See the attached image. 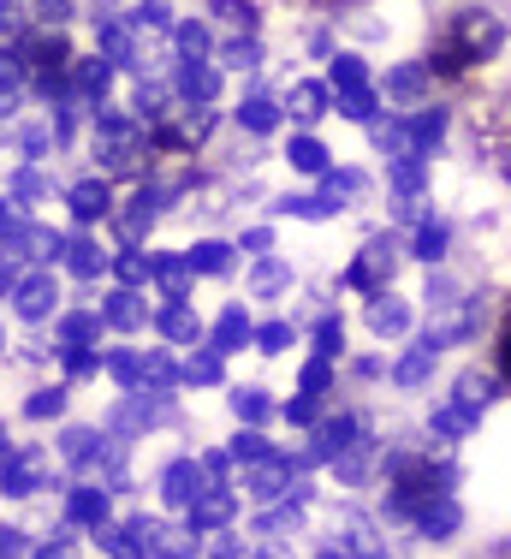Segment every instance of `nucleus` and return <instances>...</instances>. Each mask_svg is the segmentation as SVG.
Here are the masks:
<instances>
[{
  "instance_id": "19",
  "label": "nucleus",
  "mask_w": 511,
  "mask_h": 559,
  "mask_svg": "<svg viewBox=\"0 0 511 559\" xmlns=\"http://www.w3.org/2000/svg\"><path fill=\"white\" fill-rule=\"evenodd\" d=\"M209 19H221L226 31H238V36H255L262 12H255V0H209Z\"/></svg>"
},
{
  "instance_id": "22",
  "label": "nucleus",
  "mask_w": 511,
  "mask_h": 559,
  "mask_svg": "<svg viewBox=\"0 0 511 559\" xmlns=\"http://www.w3.org/2000/svg\"><path fill=\"white\" fill-rule=\"evenodd\" d=\"M226 518H233V495H226V488H209V495L191 500V530H214V524H226Z\"/></svg>"
},
{
  "instance_id": "62",
  "label": "nucleus",
  "mask_w": 511,
  "mask_h": 559,
  "mask_svg": "<svg viewBox=\"0 0 511 559\" xmlns=\"http://www.w3.org/2000/svg\"><path fill=\"white\" fill-rule=\"evenodd\" d=\"M321 559H352V554H340V548H328V554H321Z\"/></svg>"
},
{
  "instance_id": "15",
  "label": "nucleus",
  "mask_w": 511,
  "mask_h": 559,
  "mask_svg": "<svg viewBox=\"0 0 511 559\" xmlns=\"http://www.w3.org/2000/svg\"><path fill=\"white\" fill-rule=\"evenodd\" d=\"M179 96L185 102H214L221 96V72L203 60H179Z\"/></svg>"
},
{
  "instance_id": "17",
  "label": "nucleus",
  "mask_w": 511,
  "mask_h": 559,
  "mask_svg": "<svg viewBox=\"0 0 511 559\" xmlns=\"http://www.w3.org/2000/svg\"><path fill=\"white\" fill-rule=\"evenodd\" d=\"M107 209H114V191H107V179L72 185V215H78V221H102Z\"/></svg>"
},
{
  "instance_id": "60",
  "label": "nucleus",
  "mask_w": 511,
  "mask_h": 559,
  "mask_svg": "<svg viewBox=\"0 0 511 559\" xmlns=\"http://www.w3.org/2000/svg\"><path fill=\"white\" fill-rule=\"evenodd\" d=\"M309 7H328L333 12V7H352V0H309Z\"/></svg>"
},
{
  "instance_id": "10",
  "label": "nucleus",
  "mask_w": 511,
  "mask_h": 559,
  "mask_svg": "<svg viewBox=\"0 0 511 559\" xmlns=\"http://www.w3.org/2000/svg\"><path fill=\"white\" fill-rule=\"evenodd\" d=\"M333 108V84H316V78H298V84L286 90V114L304 119V126H316V119H328Z\"/></svg>"
},
{
  "instance_id": "33",
  "label": "nucleus",
  "mask_w": 511,
  "mask_h": 559,
  "mask_svg": "<svg viewBox=\"0 0 511 559\" xmlns=\"http://www.w3.org/2000/svg\"><path fill=\"white\" fill-rule=\"evenodd\" d=\"M107 322H114V328H138L143 322V298H138V292H114V298H107Z\"/></svg>"
},
{
  "instance_id": "47",
  "label": "nucleus",
  "mask_w": 511,
  "mask_h": 559,
  "mask_svg": "<svg viewBox=\"0 0 511 559\" xmlns=\"http://www.w3.org/2000/svg\"><path fill=\"white\" fill-rule=\"evenodd\" d=\"M286 280H292L286 262H262V269H255V292H280Z\"/></svg>"
},
{
  "instance_id": "44",
  "label": "nucleus",
  "mask_w": 511,
  "mask_h": 559,
  "mask_svg": "<svg viewBox=\"0 0 511 559\" xmlns=\"http://www.w3.org/2000/svg\"><path fill=\"white\" fill-rule=\"evenodd\" d=\"M233 411H238V417H245V423H262L268 417V393H233Z\"/></svg>"
},
{
  "instance_id": "61",
  "label": "nucleus",
  "mask_w": 511,
  "mask_h": 559,
  "mask_svg": "<svg viewBox=\"0 0 511 559\" xmlns=\"http://www.w3.org/2000/svg\"><path fill=\"white\" fill-rule=\"evenodd\" d=\"M262 559H292V554H286V548H268V554H262Z\"/></svg>"
},
{
  "instance_id": "49",
  "label": "nucleus",
  "mask_w": 511,
  "mask_h": 559,
  "mask_svg": "<svg viewBox=\"0 0 511 559\" xmlns=\"http://www.w3.org/2000/svg\"><path fill=\"white\" fill-rule=\"evenodd\" d=\"M316 417H321L316 393H298V399H292V405H286V423H316Z\"/></svg>"
},
{
  "instance_id": "14",
  "label": "nucleus",
  "mask_w": 511,
  "mask_h": 559,
  "mask_svg": "<svg viewBox=\"0 0 511 559\" xmlns=\"http://www.w3.org/2000/svg\"><path fill=\"white\" fill-rule=\"evenodd\" d=\"M161 495H167V506H191L197 495H203V471H197L191 459L167 464V476H161Z\"/></svg>"
},
{
  "instance_id": "24",
  "label": "nucleus",
  "mask_w": 511,
  "mask_h": 559,
  "mask_svg": "<svg viewBox=\"0 0 511 559\" xmlns=\"http://www.w3.org/2000/svg\"><path fill=\"white\" fill-rule=\"evenodd\" d=\"M161 334H167V340H197V334H203V322H197V310L185 298H173L167 310H161Z\"/></svg>"
},
{
  "instance_id": "16",
  "label": "nucleus",
  "mask_w": 511,
  "mask_h": 559,
  "mask_svg": "<svg viewBox=\"0 0 511 559\" xmlns=\"http://www.w3.org/2000/svg\"><path fill=\"white\" fill-rule=\"evenodd\" d=\"M500 369H464V376H459V388H452V393H459L464 399V405H476V411H488L494 405V399H500Z\"/></svg>"
},
{
  "instance_id": "13",
  "label": "nucleus",
  "mask_w": 511,
  "mask_h": 559,
  "mask_svg": "<svg viewBox=\"0 0 511 559\" xmlns=\"http://www.w3.org/2000/svg\"><path fill=\"white\" fill-rule=\"evenodd\" d=\"M292 464L286 459H262V464H250V495L255 500H280V495H292Z\"/></svg>"
},
{
  "instance_id": "48",
  "label": "nucleus",
  "mask_w": 511,
  "mask_h": 559,
  "mask_svg": "<svg viewBox=\"0 0 511 559\" xmlns=\"http://www.w3.org/2000/svg\"><path fill=\"white\" fill-rule=\"evenodd\" d=\"M255 530H262V536H286V530H298V506H292V512H268Z\"/></svg>"
},
{
  "instance_id": "7",
  "label": "nucleus",
  "mask_w": 511,
  "mask_h": 559,
  "mask_svg": "<svg viewBox=\"0 0 511 559\" xmlns=\"http://www.w3.org/2000/svg\"><path fill=\"white\" fill-rule=\"evenodd\" d=\"M476 423H482V411H476V405H464V399L452 393V399H440V405H435V417H428V435H435L440 447H452V441H464V435L476 429Z\"/></svg>"
},
{
  "instance_id": "59",
  "label": "nucleus",
  "mask_w": 511,
  "mask_h": 559,
  "mask_svg": "<svg viewBox=\"0 0 511 559\" xmlns=\"http://www.w3.org/2000/svg\"><path fill=\"white\" fill-rule=\"evenodd\" d=\"M36 559H72V554H66V548H43V554H36Z\"/></svg>"
},
{
  "instance_id": "57",
  "label": "nucleus",
  "mask_w": 511,
  "mask_h": 559,
  "mask_svg": "<svg viewBox=\"0 0 511 559\" xmlns=\"http://www.w3.org/2000/svg\"><path fill=\"white\" fill-rule=\"evenodd\" d=\"M24 548H19V536H12V530H7V536H0V559H19Z\"/></svg>"
},
{
  "instance_id": "42",
  "label": "nucleus",
  "mask_w": 511,
  "mask_h": 559,
  "mask_svg": "<svg viewBox=\"0 0 511 559\" xmlns=\"http://www.w3.org/2000/svg\"><path fill=\"white\" fill-rule=\"evenodd\" d=\"M114 269H119V280H126V286H138V280H150V274H155V262H150V257H138V250H126V257H119Z\"/></svg>"
},
{
  "instance_id": "56",
  "label": "nucleus",
  "mask_w": 511,
  "mask_h": 559,
  "mask_svg": "<svg viewBox=\"0 0 511 559\" xmlns=\"http://www.w3.org/2000/svg\"><path fill=\"white\" fill-rule=\"evenodd\" d=\"M72 262H78V274H96V269H102V257H96L90 245H78V250H72Z\"/></svg>"
},
{
  "instance_id": "36",
  "label": "nucleus",
  "mask_w": 511,
  "mask_h": 559,
  "mask_svg": "<svg viewBox=\"0 0 511 559\" xmlns=\"http://www.w3.org/2000/svg\"><path fill=\"white\" fill-rule=\"evenodd\" d=\"M191 269L197 274H226V269H233V250H226V245H197L191 250Z\"/></svg>"
},
{
  "instance_id": "43",
  "label": "nucleus",
  "mask_w": 511,
  "mask_h": 559,
  "mask_svg": "<svg viewBox=\"0 0 511 559\" xmlns=\"http://www.w3.org/2000/svg\"><path fill=\"white\" fill-rule=\"evenodd\" d=\"M494 364H500V376L511 381V298H506V316H500V340H494Z\"/></svg>"
},
{
  "instance_id": "41",
  "label": "nucleus",
  "mask_w": 511,
  "mask_h": 559,
  "mask_svg": "<svg viewBox=\"0 0 511 559\" xmlns=\"http://www.w3.org/2000/svg\"><path fill=\"white\" fill-rule=\"evenodd\" d=\"M185 376H191L197 388H209V381H221V352H203V357H191V364H185Z\"/></svg>"
},
{
  "instance_id": "5",
  "label": "nucleus",
  "mask_w": 511,
  "mask_h": 559,
  "mask_svg": "<svg viewBox=\"0 0 511 559\" xmlns=\"http://www.w3.org/2000/svg\"><path fill=\"white\" fill-rule=\"evenodd\" d=\"M447 345H452V340L440 334V328H435V334H423V340H416L405 357H399L393 381H399V388H423V381L435 376V364H440V352H447Z\"/></svg>"
},
{
  "instance_id": "50",
  "label": "nucleus",
  "mask_w": 511,
  "mask_h": 559,
  "mask_svg": "<svg viewBox=\"0 0 511 559\" xmlns=\"http://www.w3.org/2000/svg\"><path fill=\"white\" fill-rule=\"evenodd\" d=\"M107 369H114L119 381H138V376H143V357H131V352H114V357H107Z\"/></svg>"
},
{
  "instance_id": "9",
  "label": "nucleus",
  "mask_w": 511,
  "mask_h": 559,
  "mask_svg": "<svg viewBox=\"0 0 511 559\" xmlns=\"http://www.w3.org/2000/svg\"><path fill=\"white\" fill-rule=\"evenodd\" d=\"M369 334H375V340H405V334H411V304L393 298V286L369 298Z\"/></svg>"
},
{
  "instance_id": "35",
  "label": "nucleus",
  "mask_w": 511,
  "mask_h": 559,
  "mask_svg": "<svg viewBox=\"0 0 511 559\" xmlns=\"http://www.w3.org/2000/svg\"><path fill=\"white\" fill-rule=\"evenodd\" d=\"M102 518H107V495L78 488V495H72V524H102Z\"/></svg>"
},
{
  "instance_id": "55",
  "label": "nucleus",
  "mask_w": 511,
  "mask_h": 559,
  "mask_svg": "<svg viewBox=\"0 0 511 559\" xmlns=\"http://www.w3.org/2000/svg\"><path fill=\"white\" fill-rule=\"evenodd\" d=\"M60 399H66V393H36V399H31V417H54V411H60Z\"/></svg>"
},
{
  "instance_id": "20",
  "label": "nucleus",
  "mask_w": 511,
  "mask_h": 559,
  "mask_svg": "<svg viewBox=\"0 0 511 559\" xmlns=\"http://www.w3.org/2000/svg\"><path fill=\"white\" fill-rule=\"evenodd\" d=\"M102 60H107V66H131V60H138V43H131V24L102 19Z\"/></svg>"
},
{
  "instance_id": "58",
  "label": "nucleus",
  "mask_w": 511,
  "mask_h": 559,
  "mask_svg": "<svg viewBox=\"0 0 511 559\" xmlns=\"http://www.w3.org/2000/svg\"><path fill=\"white\" fill-rule=\"evenodd\" d=\"M214 559H245V548H238V542H226V548H214Z\"/></svg>"
},
{
  "instance_id": "32",
  "label": "nucleus",
  "mask_w": 511,
  "mask_h": 559,
  "mask_svg": "<svg viewBox=\"0 0 511 559\" xmlns=\"http://www.w3.org/2000/svg\"><path fill=\"white\" fill-rule=\"evenodd\" d=\"M340 114L357 119V126H375V119H381V96H375V90H345V96H340Z\"/></svg>"
},
{
  "instance_id": "21",
  "label": "nucleus",
  "mask_w": 511,
  "mask_h": 559,
  "mask_svg": "<svg viewBox=\"0 0 511 559\" xmlns=\"http://www.w3.org/2000/svg\"><path fill=\"white\" fill-rule=\"evenodd\" d=\"M447 126H452V108H416L411 114V131H416V143H423V155L447 143Z\"/></svg>"
},
{
  "instance_id": "51",
  "label": "nucleus",
  "mask_w": 511,
  "mask_h": 559,
  "mask_svg": "<svg viewBox=\"0 0 511 559\" xmlns=\"http://www.w3.org/2000/svg\"><path fill=\"white\" fill-rule=\"evenodd\" d=\"M7 488H12V495H24V488H36V464H31V459H19V464L7 471Z\"/></svg>"
},
{
  "instance_id": "12",
  "label": "nucleus",
  "mask_w": 511,
  "mask_h": 559,
  "mask_svg": "<svg viewBox=\"0 0 511 559\" xmlns=\"http://www.w3.org/2000/svg\"><path fill=\"white\" fill-rule=\"evenodd\" d=\"M447 250H452V226H447V221H435V215L416 221V238H411V257H416V262L440 269V262H447Z\"/></svg>"
},
{
  "instance_id": "31",
  "label": "nucleus",
  "mask_w": 511,
  "mask_h": 559,
  "mask_svg": "<svg viewBox=\"0 0 511 559\" xmlns=\"http://www.w3.org/2000/svg\"><path fill=\"white\" fill-rule=\"evenodd\" d=\"M155 280H161V292H167V304H173V298H185V286H191V262H179V257H155Z\"/></svg>"
},
{
  "instance_id": "18",
  "label": "nucleus",
  "mask_w": 511,
  "mask_h": 559,
  "mask_svg": "<svg viewBox=\"0 0 511 559\" xmlns=\"http://www.w3.org/2000/svg\"><path fill=\"white\" fill-rule=\"evenodd\" d=\"M375 143H381V155H387V162H405V155H423V143H416L411 119H387V126L375 131Z\"/></svg>"
},
{
  "instance_id": "28",
  "label": "nucleus",
  "mask_w": 511,
  "mask_h": 559,
  "mask_svg": "<svg viewBox=\"0 0 511 559\" xmlns=\"http://www.w3.org/2000/svg\"><path fill=\"white\" fill-rule=\"evenodd\" d=\"M286 162L298 173H316V179H321V173H328V143H321V138H292Z\"/></svg>"
},
{
  "instance_id": "1",
  "label": "nucleus",
  "mask_w": 511,
  "mask_h": 559,
  "mask_svg": "<svg viewBox=\"0 0 511 559\" xmlns=\"http://www.w3.org/2000/svg\"><path fill=\"white\" fill-rule=\"evenodd\" d=\"M506 48V19L494 7H452L447 19L435 24V36H428V55L423 66L440 78V84H459L470 78L476 66L500 60Z\"/></svg>"
},
{
  "instance_id": "45",
  "label": "nucleus",
  "mask_w": 511,
  "mask_h": 559,
  "mask_svg": "<svg viewBox=\"0 0 511 559\" xmlns=\"http://www.w3.org/2000/svg\"><path fill=\"white\" fill-rule=\"evenodd\" d=\"M255 345H262V352H286V345H292V322H268V328H255Z\"/></svg>"
},
{
  "instance_id": "46",
  "label": "nucleus",
  "mask_w": 511,
  "mask_h": 559,
  "mask_svg": "<svg viewBox=\"0 0 511 559\" xmlns=\"http://www.w3.org/2000/svg\"><path fill=\"white\" fill-rule=\"evenodd\" d=\"M131 24H138V31H161V24H167V0H143V7L131 12Z\"/></svg>"
},
{
  "instance_id": "11",
  "label": "nucleus",
  "mask_w": 511,
  "mask_h": 559,
  "mask_svg": "<svg viewBox=\"0 0 511 559\" xmlns=\"http://www.w3.org/2000/svg\"><path fill=\"white\" fill-rule=\"evenodd\" d=\"M411 524H416V530H423V536H428V542H447V536H459V524H464V512H459V500H452V495H435V500H428V506H423V512H416V518H411Z\"/></svg>"
},
{
  "instance_id": "3",
  "label": "nucleus",
  "mask_w": 511,
  "mask_h": 559,
  "mask_svg": "<svg viewBox=\"0 0 511 559\" xmlns=\"http://www.w3.org/2000/svg\"><path fill=\"white\" fill-rule=\"evenodd\" d=\"M143 131H138V119H119V114H107L102 119V131H96V162H107L114 173H143Z\"/></svg>"
},
{
  "instance_id": "38",
  "label": "nucleus",
  "mask_w": 511,
  "mask_h": 559,
  "mask_svg": "<svg viewBox=\"0 0 511 559\" xmlns=\"http://www.w3.org/2000/svg\"><path fill=\"white\" fill-rule=\"evenodd\" d=\"M316 352L321 357H340L345 352V322H340V316H328V322L316 328Z\"/></svg>"
},
{
  "instance_id": "2",
  "label": "nucleus",
  "mask_w": 511,
  "mask_h": 559,
  "mask_svg": "<svg viewBox=\"0 0 511 559\" xmlns=\"http://www.w3.org/2000/svg\"><path fill=\"white\" fill-rule=\"evenodd\" d=\"M470 138H476V155L488 173H500L511 179V90L494 102H482L476 114H470Z\"/></svg>"
},
{
  "instance_id": "39",
  "label": "nucleus",
  "mask_w": 511,
  "mask_h": 559,
  "mask_svg": "<svg viewBox=\"0 0 511 559\" xmlns=\"http://www.w3.org/2000/svg\"><path fill=\"white\" fill-rule=\"evenodd\" d=\"M328 388H333V357H321V352H316V364L304 369V393H316V399H321Z\"/></svg>"
},
{
  "instance_id": "53",
  "label": "nucleus",
  "mask_w": 511,
  "mask_h": 559,
  "mask_svg": "<svg viewBox=\"0 0 511 559\" xmlns=\"http://www.w3.org/2000/svg\"><path fill=\"white\" fill-rule=\"evenodd\" d=\"M143 376H150L155 388H167V381H173V364H167L161 352H150V357H143Z\"/></svg>"
},
{
  "instance_id": "52",
  "label": "nucleus",
  "mask_w": 511,
  "mask_h": 559,
  "mask_svg": "<svg viewBox=\"0 0 511 559\" xmlns=\"http://www.w3.org/2000/svg\"><path fill=\"white\" fill-rule=\"evenodd\" d=\"M90 452H96V435H90V429L66 435V459H90Z\"/></svg>"
},
{
  "instance_id": "23",
  "label": "nucleus",
  "mask_w": 511,
  "mask_h": 559,
  "mask_svg": "<svg viewBox=\"0 0 511 559\" xmlns=\"http://www.w3.org/2000/svg\"><path fill=\"white\" fill-rule=\"evenodd\" d=\"M387 173H393V191L405 197H423V185H428V155H405V162H387Z\"/></svg>"
},
{
  "instance_id": "25",
  "label": "nucleus",
  "mask_w": 511,
  "mask_h": 559,
  "mask_svg": "<svg viewBox=\"0 0 511 559\" xmlns=\"http://www.w3.org/2000/svg\"><path fill=\"white\" fill-rule=\"evenodd\" d=\"M328 84L340 90H369V66H363V55H333V66H328Z\"/></svg>"
},
{
  "instance_id": "30",
  "label": "nucleus",
  "mask_w": 511,
  "mask_h": 559,
  "mask_svg": "<svg viewBox=\"0 0 511 559\" xmlns=\"http://www.w3.org/2000/svg\"><path fill=\"white\" fill-rule=\"evenodd\" d=\"M245 340H250V316L233 304V310L221 316V328H214V352H238Z\"/></svg>"
},
{
  "instance_id": "34",
  "label": "nucleus",
  "mask_w": 511,
  "mask_h": 559,
  "mask_svg": "<svg viewBox=\"0 0 511 559\" xmlns=\"http://www.w3.org/2000/svg\"><path fill=\"white\" fill-rule=\"evenodd\" d=\"M173 43H179V60H209V24H179V36H173Z\"/></svg>"
},
{
  "instance_id": "54",
  "label": "nucleus",
  "mask_w": 511,
  "mask_h": 559,
  "mask_svg": "<svg viewBox=\"0 0 511 559\" xmlns=\"http://www.w3.org/2000/svg\"><path fill=\"white\" fill-rule=\"evenodd\" d=\"M66 12H72V0H36V19H48V24H60Z\"/></svg>"
},
{
  "instance_id": "40",
  "label": "nucleus",
  "mask_w": 511,
  "mask_h": 559,
  "mask_svg": "<svg viewBox=\"0 0 511 559\" xmlns=\"http://www.w3.org/2000/svg\"><path fill=\"white\" fill-rule=\"evenodd\" d=\"M233 459H245V464H262V459H274V447H268L262 441V435H238V441H233Z\"/></svg>"
},
{
  "instance_id": "26",
  "label": "nucleus",
  "mask_w": 511,
  "mask_h": 559,
  "mask_svg": "<svg viewBox=\"0 0 511 559\" xmlns=\"http://www.w3.org/2000/svg\"><path fill=\"white\" fill-rule=\"evenodd\" d=\"M72 90H78L84 102H102V96H107V60H102V55H96V60H78V66H72Z\"/></svg>"
},
{
  "instance_id": "29",
  "label": "nucleus",
  "mask_w": 511,
  "mask_h": 559,
  "mask_svg": "<svg viewBox=\"0 0 511 559\" xmlns=\"http://www.w3.org/2000/svg\"><path fill=\"white\" fill-rule=\"evenodd\" d=\"M48 310H54V280L48 274L24 280L19 286V316H48Z\"/></svg>"
},
{
  "instance_id": "37",
  "label": "nucleus",
  "mask_w": 511,
  "mask_h": 559,
  "mask_svg": "<svg viewBox=\"0 0 511 559\" xmlns=\"http://www.w3.org/2000/svg\"><path fill=\"white\" fill-rule=\"evenodd\" d=\"M221 60L233 66V72H255V60H262V48H255V36H238V43L221 48Z\"/></svg>"
},
{
  "instance_id": "6",
  "label": "nucleus",
  "mask_w": 511,
  "mask_h": 559,
  "mask_svg": "<svg viewBox=\"0 0 511 559\" xmlns=\"http://www.w3.org/2000/svg\"><path fill=\"white\" fill-rule=\"evenodd\" d=\"M428 84H435V72H428L423 60H399V66H387V102H399V108H423V96H428Z\"/></svg>"
},
{
  "instance_id": "27",
  "label": "nucleus",
  "mask_w": 511,
  "mask_h": 559,
  "mask_svg": "<svg viewBox=\"0 0 511 559\" xmlns=\"http://www.w3.org/2000/svg\"><path fill=\"white\" fill-rule=\"evenodd\" d=\"M238 126L255 131V138H268V131L280 126V102H268V96H250L245 108H238Z\"/></svg>"
},
{
  "instance_id": "8",
  "label": "nucleus",
  "mask_w": 511,
  "mask_h": 559,
  "mask_svg": "<svg viewBox=\"0 0 511 559\" xmlns=\"http://www.w3.org/2000/svg\"><path fill=\"white\" fill-rule=\"evenodd\" d=\"M375 459H381V441H375V435L363 429L357 441H352V447H340V452H333L328 464H333V476H340V483H352V488H357V483H369Z\"/></svg>"
},
{
  "instance_id": "4",
  "label": "nucleus",
  "mask_w": 511,
  "mask_h": 559,
  "mask_svg": "<svg viewBox=\"0 0 511 559\" xmlns=\"http://www.w3.org/2000/svg\"><path fill=\"white\" fill-rule=\"evenodd\" d=\"M393 269H399L393 238H369V245H363V257L352 262V269H345V286L363 292V298H375V292L393 286Z\"/></svg>"
}]
</instances>
